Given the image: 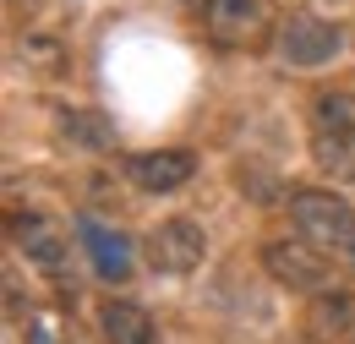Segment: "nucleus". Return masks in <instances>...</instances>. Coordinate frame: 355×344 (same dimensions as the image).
<instances>
[{"label": "nucleus", "instance_id": "f03ea898", "mask_svg": "<svg viewBox=\"0 0 355 344\" xmlns=\"http://www.w3.org/2000/svg\"><path fill=\"white\" fill-rule=\"evenodd\" d=\"M339 49H345V28L311 11H290L273 33V60L284 71H322L328 60H339Z\"/></svg>", "mask_w": 355, "mask_h": 344}, {"label": "nucleus", "instance_id": "ddd939ff", "mask_svg": "<svg viewBox=\"0 0 355 344\" xmlns=\"http://www.w3.org/2000/svg\"><path fill=\"white\" fill-rule=\"evenodd\" d=\"M311 115H317V126H328V131H355V93H322L311 104Z\"/></svg>", "mask_w": 355, "mask_h": 344}, {"label": "nucleus", "instance_id": "7ed1b4c3", "mask_svg": "<svg viewBox=\"0 0 355 344\" xmlns=\"http://www.w3.org/2000/svg\"><path fill=\"white\" fill-rule=\"evenodd\" d=\"M263 273L279 290H290V295H322V290L334 284L328 252H322L317 241H306L301 230H295V235H273L263 246Z\"/></svg>", "mask_w": 355, "mask_h": 344}, {"label": "nucleus", "instance_id": "1a4fd4ad", "mask_svg": "<svg viewBox=\"0 0 355 344\" xmlns=\"http://www.w3.org/2000/svg\"><path fill=\"white\" fill-rule=\"evenodd\" d=\"M98 328H104V344H159L153 311L137 301H104L98 306Z\"/></svg>", "mask_w": 355, "mask_h": 344}, {"label": "nucleus", "instance_id": "9d476101", "mask_svg": "<svg viewBox=\"0 0 355 344\" xmlns=\"http://www.w3.org/2000/svg\"><path fill=\"white\" fill-rule=\"evenodd\" d=\"M55 131H60V142H71V148H83V153H115V131L104 115H93L83 104H60L55 110Z\"/></svg>", "mask_w": 355, "mask_h": 344}, {"label": "nucleus", "instance_id": "423d86ee", "mask_svg": "<svg viewBox=\"0 0 355 344\" xmlns=\"http://www.w3.org/2000/svg\"><path fill=\"white\" fill-rule=\"evenodd\" d=\"M202 33L219 49H257L268 39V0H202Z\"/></svg>", "mask_w": 355, "mask_h": 344}, {"label": "nucleus", "instance_id": "9b49d317", "mask_svg": "<svg viewBox=\"0 0 355 344\" xmlns=\"http://www.w3.org/2000/svg\"><path fill=\"white\" fill-rule=\"evenodd\" d=\"M311 322H317V334L322 339H355V295L350 290H322V295H311Z\"/></svg>", "mask_w": 355, "mask_h": 344}, {"label": "nucleus", "instance_id": "f8f14e48", "mask_svg": "<svg viewBox=\"0 0 355 344\" xmlns=\"http://www.w3.org/2000/svg\"><path fill=\"white\" fill-rule=\"evenodd\" d=\"M311 159L334 175V180H350V186H355V131L317 126V137H311Z\"/></svg>", "mask_w": 355, "mask_h": 344}, {"label": "nucleus", "instance_id": "39448f33", "mask_svg": "<svg viewBox=\"0 0 355 344\" xmlns=\"http://www.w3.org/2000/svg\"><path fill=\"white\" fill-rule=\"evenodd\" d=\"M11 246L33 262L44 279H55V284L71 279V235L49 214H17L11 218Z\"/></svg>", "mask_w": 355, "mask_h": 344}, {"label": "nucleus", "instance_id": "f257e3e1", "mask_svg": "<svg viewBox=\"0 0 355 344\" xmlns=\"http://www.w3.org/2000/svg\"><path fill=\"white\" fill-rule=\"evenodd\" d=\"M290 224L306 235V241H317L322 252H345L355 235V208L345 191H334V186H295L290 191Z\"/></svg>", "mask_w": 355, "mask_h": 344}, {"label": "nucleus", "instance_id": "0eeeda50", "mask_svg": "<svg viewBox=\"0 0 355 344\" xmlns=\"http://www.w3.org/2000/svg\"><path fill=\"white\" fill-rule=\"evenodd\" d=\"M191 175H197V159L186 148H148V153L126 159V180H132L137 191H148V197H170Z\"/></svg>", "mask_w": 355, "mask_h": 344}, {"label": "nucleus", "instance_id": "20e7f679", "mask_svg": "<svg viewBox=\"0 0 355 344\" xmlns=\"http://www.w3.org/2000/svg\"><path fill=\"white\" fill-rule=\"evenodd\" d=\"M142 257H148L153 273H164V279H186V273H197L202 257H208V230H202L197 218H164V224L148 230Z\"/></svg>", "mask_w": 355, "mask_h": 344}, {"label": "nucleus", "instance_id": "6e6552de", "mask_svg": "<svg viewBox=\"0 0 355 344\" xmlns=\"http://www.w3.org/2000/svg\"><path fill=\"white\" fill-rule=\"evenodd\" d=\"M77 235H83V246H88V257H93L104 284H126L132 279V262H137L132 235H121L115 224H104V218H93V214H77Z\"/></svg>", "mask_w": 355, "mask_h": 344}, {"label": "nucleus", "instance_id": "4468645a", "mask_svg": "<svg viewBox=\"0 0 355 344\" xmlns=\"http://www.w3.org/2000/svg\"><path fill=\"white\" fill-rule=\"evenodd\" d=\"M345 257H350V262H355V235H350V246H345Z\"/></svg>", "mask_w": 355, "mask_h": 344}]
</instances>
